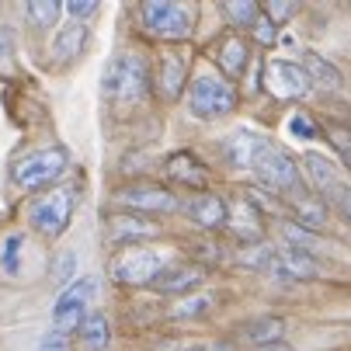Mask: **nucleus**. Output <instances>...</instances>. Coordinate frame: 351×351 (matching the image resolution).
Masks as SVG:
<instances>
[{"label": "nucleus", "instance_id": "f257e3e1", "mask_svg": "<svg viewBox=\"0 0 351 351\" xmlns=\"http://www.w3.org/2000/svg\"><path fill=\"white\" fill-rule=\"evenodd\" d=\"M250 171L258 174L261 188H268L271 195H278L282 202H295V198H303V195H313L303 181V171H299L295 157L289 154L285 146H278L275 139L261 136L258 149H254V160H250Z\"/></svg>", "mask_w": 351, "mask_h": 351}, {"label": "nucleus", "instance_id": "f03ea898", "mask_svg": "<svg viewBox=\"0 0 351 351\" xmlns=\"http://www.w3.org/2000/svg\"><path fill=\"white\" fill-rule=\"evenodd\" d=\"M184 105H188V112L195 119H206V122L226 119L237 108V84H230L219 70L209 66L202 73H195V80L188 84Z\"/></svg>", "mask_w": 351, "mask_h": 351}, {"label": "nucleus", "instance_id": "7ed1b4c3", "mask_svg": "<svg viewBox=\"0 0 351 351\" xmlns=\"http://www.w3.org/2000/svg\"><path fill=\"white\" fill-rule=\"evenodd\" d=\"M149 87H154V73H149L146 56L136 53V49H122L105 70L101 90L108 101H139V97L149 94Z\"/></svg>", "mask_w": 351, "mask_h": 351}, {"label": "nucleus", "instance_id": "20e7f679", "mask_svg": "<svg viewBox=\"0 0 351 351\" xmlns=\"http://www.w3.org/2000/svg\"><path fill=\"white\" fill-rule=\"evenodd\" d=\"M174 261V250L171 247H129L108 265V275L115 285L125 289H139V285H154V278Z\"/></svg>", "mask_w": 351, "mask_h": 351}, {"label": "nucleus", "instance_id": "39448f33", "mask_svg": "<svg viewBox=\"0 0 351 351\" xmlns=\"http://www.w3.org/2000/svg\"><path fill=\"white\" fill-rule=\"evenodd\" d=\"M66 167H70V149L66 146H42L35 154L14 160L11 178L25 191H45V188H56V181L66 174Z\"/></svg>", "mask_w": 351, "mask_h": 351}, {"label": "nucleus", "instance_id": "423d86ee", "mask_svg": "<svg viewBox=\"0 0 351 351\" xmlns=\"http://www.w3.org/2000/svg\"><path fill=\"white\" fill-rule=\"evenodd\" d=\"M73 209H77V191L66 188V184H56V188H45L38 191V198L28 209V223L45 237V240H56L66 233L70 219H73Z\"/></svg>", "mask_w": 351, "mask_h": 351}, {"label": "nucleus", "instance_id": "0eeeda50", "mask_svg": "<svg viewBox=\"0 0 351 351\" xmlns=\"http://www.w3.org/2000/svg\"><path fill=\"white\" fill-rule=\"evenodd\" d=\"M139 18H143L146 35H154V38H160L167 45L184 42L195 28V8L174 4V0H146V4L139 8Z\"/></svg>", "mask_w": 351, "mask_h": 351}, {"label": "nucleus", "instance_id": "6e6552de", "mask_svg": "<svg viewBox=\"0 0 351 351\" xmlns=\"http://www.w3.org/2000/svg\"><path fill=\"white\" fill-rule=\"evenodd\" d=\"M97 295V282L87 275H77L66 289H60L56 303H53V330L60 334H77L84 317L90 313V303Z\"/></svg>", "mask_w": 351, "mask_h": 351}, {"label": "nucleus", "instance_id": "1a4fd4ad", "mask_svg": "<svg viewBox=\"0 0 351 351\" xmlns=\"http://www.w3.org/2000/svg\"><path fill=\"white\" fill-rule=\"evenodd\" d=\"M115 202H119L122 209L136 213V216H146V219H149V216H164V213L181 209L178 195H171V191L160 188V184H149V181L122 184V188L115 191Z\"/></svg>", "mask_w": 351, "mask_h": 351}, {"label": "nucleus", "instance_id": "9d476101", "mask_svg": "<svg viewBox=\"0 0 351 351\" xmlns=\"http://www.w3.org/2000/svg\"><path fill=\"white\" fill-rule=\"evenodd\" d=\"M268 275L278 282H313L320 278V261L306 247H275Z\"/></svg>", "mask_w": 351, "mask_h": 351}, {"label": "nucleus", "instance_id": "9b49d317", "mask_svg": "<svg viewBox=\"0 0 351 351\" xmlns=\"http://www.w3.org/2000/svg\"><path fill=\"white\" fill-rule=\"evenodd\" d=\"M265 87L282 101H299V97H306L313 90L303 63H289V60H271L265 66Z\"/></svg>", "mask_w": 351, "mask_h": 351}, {"label": "nucleus", "instance_id": "f8f14e48", "mask_svg": "<svg viewBox=\"0 0 351 351\" xmlns=\"http://www.w3.org/2000/svg\"><path fill=\"white\" fill-rule=\"evenodd\" d=\"M299 171H303V181H306V188L320 198V202L327 206V198L348 181L344 178V167H337L330 157H324V154H313V149H310V154H303V167H299Z\"/></svg>", "mask_w": 351, "mask_h": 351}, {"label": "nucleus", "instance_id": "ddd939ff", "mask_svg": "<svg viewBox=\"0 0 351 351\" xmlns=\"http://www.w3.org/2000/svg\"><path fill=\"white\" fill-rule=\"evenodd\" d=\"M202 282H206V265H202V261H188V258H181V261H171V265L154 278V289L181 299V295L198 292V285H202Z\"/></svg>", "mask_w": 351, "mask_h": 351}, {"label": "nucleus", "instance_id": "4468645a", "mask_svg": "<svg viewBox=\"0 0 351 351\" xmlns=\"http://www.w3.org/2000/svg\"><path fill=\"white\" fill-rule=\"evenodd\" d=\"M105 230H108V243H115L122 250H129V247H136L143 240L160 237V223L146 219V216H136V213H115V216H108Z\"/></svg>", "mask_w": 351, "mask_h": 351}, {"label": "nucleus", "instance_id": "2eb2a0df", "mask_svg": "<svg viewBox=\"0 0 351 351\" xmlns=\"http://www.w3.org/2000/svg\"><path fill=\"white\" fill-rule=\"evenodd\" d=\"M213 63H216V70L233 84V80H240L243 73H247V63H250V45H247V38L240 35V32H226L223 38H216V45H213Z\"/></svg>", "mask_w": 351, "mask_h": 351}, {"label": "nucleus", "instance_id": "dca6fc26", "mask_svg": "<svg viewBox=\"0 0 351 351\" xmlns=\"http://www.w3.org/2000/svg\"><path fill=\"white\" fill-rule=\"evenodd\" d=\"M154 84H157V90L167 97V101H178V97L184 94V84H188V56L181 53V49L167 45L164 53H160Z\"/></svg>", "mask_w": 351, "mask_h": 351}, {"label": "nucleus", "instance_id": "f3484780", "mask_svg": "<svg viewBox=\"0 0 351 351\" xmlns=\"http://www.w3.org/2000/svg\"><path fill=\"white\" fill-rule=\"evenodd\" d=\"M181 209H184V216H188L198 230H206V233L226 226V202H223L216 191H195Z\"/></svg>", "mask_w": 351, "mask_h": 351}, {"label": "nucleus", "instance_id": "a211bd4d", "mask_svg": "<svg viewBox=\"0 0 351 351\" xmlns=\"http://www.w3.org/2000/svg\"><path fill=\"white\" fill-rule=\"evenodd\" d=\"M164 174H167V181H171V184H178V188L209 191V171L202 167V160H198L195 154H188V149H181V154L167 157Z\"/></svg>", "mask_w": 351, "mask_h": 351}, {"label": "nucleus", "instance_id": "6ab92c4d", "mask_svg": "<svg viewBox=\"0 0 351 351\" xmlns=\"http://www.w3.org/2000/svg\"><path fill=\"white\" fill-rule=\"evenodd\" d=\"M226 226H230L233 237L243 240V243H258V240L265 237V216L250 206L243 195L237 198L233 206H226Z\"/></svg>", "mask_w": 351, "mask_h": 351}, {"label": "nucleus", "instance_id": "aec40b11", "mask_svg": "<svg viewBox=\"0 0 351 351\" xmlns=\"http://www.w3.org/2000/svg\"><path fill=\"white\" fill-rule=\"evenodd\" d=\"M84 45H87V25L80 21H66L56 28L53 35V56H56V66H66L73 60L84 56Z\"/></svg>", "mask_w": 351, "mask_h": 351}, {"label": "nucleus", "instance_id": "412c9836", "mask_svg": "<svg viewBox=\"0 0 351 351\" xmlns=\"http://www.w3.org/2000/svg\"><path fill=\"white\" fill-rule=\"evenodd\" d=\"M261 143V132H250V129H237L223 139V157L233 171H250V160H254V149Z\"/></svg>", "mask_w": 351, "mask_h": 351}, {"label": "nucleus", "instance_id": "4be33fe9", "mask_svg": "<svg viewBox=\"0 0 351 351\" xmlns=\"http://www.w3.org/2000/svg\"><path fill=\"white\" fill-rule=\"evenodd\" d=\"M77 337L87 351H108L112 348V324L101 310H90L84 317V324L77 327Z\"/></svg>", "mask_w": 351, "mask_h": 351}, {"label": "nucleus", "instance_id": "5701e85b", "mask_svg": "<svg viewBox=\"0 0 351 351\" xmlns=\"http://www.w3.org/2000/svg\"><path fill=\"white\" fill-rule=\"evenodd\" d=\"M243 341L247 344H254V348H265V344H278L282 334H285V320L278 317H261V320H250L243 324Z\"/></svg>", "mask_w": 351, "mask_h": 351}, {"label": "nucleus", "instance_id": "b1692460", "mask_svg": "<svg viewBox=\"0 0 351 351\" xmlns=\"http://www.w3.org/2000/svg\"><path fill=\"white\" fill-rule=\"evenodd\" d=\"M303 70H306V77H310L313 87H324V90H337V87H341V73H337V66L327 63V60L317 56V53H306Z\"/></svg>", "mask_w": 351, "mask_h": 351}, {"label": "nucleus", "instance_id": "393cba45", "mask_svg": "<svg viewBox=\"0 0 351 351\" xmlns=\"http://www.w3.org/2000/svg\"><path fill=\"white\" fill-rule=\"evenodd\" d=\"M216 306V295L213 292H191V295H181L174 303V320H195V317H206L209 310Z\"/></svg>", "mask_w": 351, "mask_h": 351}, {"label": "nucleus", "instance_id": "a878e982", "mask_svg": "<svg viewBox=\"0 0 351 351\" xmlns=\"http://www.w3.org/2000/svg\"><path fill=\"white\" fill-rule=\"evenodd\" d=\"M60 14H63V8L56 4V0H28V4H25V18H28V25L38 28V32L56 28Z\"/></svg>", "mask_w": 351, "mask_h": 351}, {"label": "nucleus", "instance_id": "bb28decb", "mask_svg": "<svg viewBox=\"0 0 351 351\" xmlns=\"http://www.w3.org/2000/svg\"><path fill=\"white\" fill-rule=\"evenodd\" d=\"M320 129H324V136L330 139V146L337 149L341 164L351 171V125H348V122H324Z\"/></svg>", "mask_w": 351, "mask_h": 351}, {"label": "nucleus", "instance_id": "cd10ccee", "mask_svg": "<svg viewBox=\"0 0 351 351\" xmlns=\"http://www.w3.org/2000/svg\"><path fill=\"white\" fill-rule=\"evenodd\" d=\"M21 250H25V237L21 233H11L8 240H4V247H0V271L4 275H11V278H18L25 268H21Z\"/></svg>", "mask_w": 351, "mask_h": 351}, {"label": "nucleus", "instance_id": "c85d7f7f", "mask_svg": "<svg viewBox=\"0 0 351 351\" xmlns=\"http://www.w3.org/2000/svg\"><path fill=\"white\" fill-rule=\"evenodd\" d=\"M258 14H261V8L250 4V0H226V4H223V18L233 28H250L258 21Z\"/></svg>", "mask_w": 351, "mask_h": 351}, {"label": "nucleus", "instance_id": "c756f323", "mask_svg": "<svg viewBox=\"0 0 351 351\" xmlns=\"http://www.w3.org/2000/svg\"><path fill=\"white\" fill-rule=\"evenodd\" d=\"M49 278H53L60 289H66V285L77 278V254H73V250H60L56 261H53V268H49Z\"/></svg>", "mask_w": 351, "mask_h": 351}, {"label": "nucleus", "instance_id": "7c9ffc66", "mask_svg": "<svg viewBox=\"0 0 351 351\" xmlns=\"http://www.w3.org/2000/svg\"><path fill=\"white\" fill-rule=\"evenodd\" d=\"M289 132H292L295 139H320V136H324L320 122H317V119H310L306 112H295V115L289 119Z\"/></svg>", "mask_w": 351, "mask_h": 351}, {"label": "nucleus", "instance_id": "2f4dec72", "mask_svg": "<svg viewBox=\"0 0 351 351\" xmlns=\"http://www.w3.org/2000/svg\"><path fill=\"white\" fill-rule=\"evenodd\" d=\"M327 206H330V209H334V213H337L348 226H351V181H344V184H341V188L327 198Z\"/></svg>", "mask_w": 351, "mask_h": 351}, {"label": "nucleus", "instance_id": "473e14b6", "mask_svg": "<svg viewBox=\"0 0 351 351\" xmlns=\"http://www.w3.org/2000/svg\"><path fill=\"white\" fill-rule=\"evenodd\" d=\"M97 11H101L97 0H70V4H66L70 21H80V25H84V18H97Z\"/></svg>", "mask_w": 351, "mask_h": 351}, {"label": "nucleus", "instance_id": "72a5a7b5", "mask_svg": "<svg viewBox=\"0 0 351 351\" xmlns=\"http://www.w3.org/2000/svg\"><path fill=\"white\" fill-rule=\"evenodd\" d=\"M250 35H254L261 45H275V38H278V25H271L268 18H265V11L258 14V21L250 25Z\"/></svg>", "mask_w": 351, "mask_h": 351}, {"label": "nucleus", "instance_id": "f704fd0d", "mask_svg": "<svg viewBox=\"0 0 351 351\" xmlns=\"http://www.w3.org/2000/svg\"><path fill=\"white\" fill-rule=\"evenodd\" d=\"M38 351H73V348H70V334L45 330V334L38 337Z\"/></svg>", "mask_w": 351, "mask_h": 351}, {"label": "nucleus", "instance_id": "c9c22d12", "mask_svg": "<svg viewBox=\"0 0 351 351\" xmlns=\"http://www.w3.org/2000/svg\"><path fill=\"white\" fill-rule=\"evenodd\" d=\"M261 11H265V18H268L271 25H282V21H289V18L299 11V4H265Z\"/></svg>", "mask_w": 351, "mask_h": 351}, {"label": "nucleus", "instance_id": "e433bc0d", "mask_svg": "<svg viewBox=\"0 0 351 351\" xmlns=\"http://www.w3.org/2000/svg\"><path fill=\"white\" fill-rule=\"evenodd\" d=\"M14 56V32L8 25H0V63H8Z\"/></svg>", "mask_w": 351, "mask_h": 351}, {"label": "nucleus", "instance_id": "4c0bfd02", "mask_svg": "<svg viewBox=\"0 0 351 351\" xmlns=\"http://www.w3.org/2000/svg\"><path fill=\"white\" fill-rule=\"evenodd\" d=\"M184 351H233V344H226V341H198V344H188Z\"/></svg>", "mask_w": 351, "mask_h": 351}, {"label": "nucleus", "instance_id": "58836bf2", "mask_svg": "<svg viewBox=\"0 0 351 351\" xmlns=\"http://www.w3.org/2000/svg\"><path fill=\"white\" fill-rule=\"evenodd\" d=\"M250 351H292L285 341H278V344H265V348H250Z\"/></svg>", "mask_w": 351, "mask_h": 351}]
</instances>
